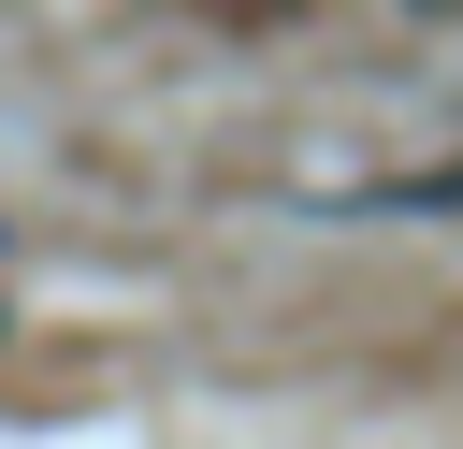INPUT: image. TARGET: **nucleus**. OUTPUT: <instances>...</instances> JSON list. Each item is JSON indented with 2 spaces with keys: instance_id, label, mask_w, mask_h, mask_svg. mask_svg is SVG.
<instances>
[{
  "instance_id": "nucleus-1",
  "label": "nucleus",
  "mask_w": 463,
  "mask_h": 449,
  "mask_svg": "<svg viewBox=\"0 0 463 449\" xmlns=\"http://www.w3.org/2000/svg\"><path fill=\"white\" fill-rule=\"evenodd\" d=\"M376 217H463V174H391Z\"/></svg>"
},
{
  "instance_id": "nucleus-2",
  "label": "nucleus",
  "mask_w": 463,
  "mask_h": 449,
  "mask_svg": "<svg viewBox=\"0 0 463 449\" xmlns=\"http://www.w3.org/2000/svg\"><path fill=\"white\" fill-rule=\"evenodd\" d=\"M0 246H14V232H0Z\"/></svg>"
}]
</instances>
